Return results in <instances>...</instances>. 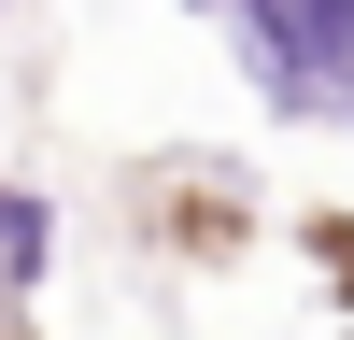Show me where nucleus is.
Here are the masks:
<instances>
[{"label": "nucleus", "instance_id": "obj_1", "mask_svg": "<svg viewBox=\"0 0 354 340\" xmlns=\"http://www.w3.org/2000/svg\"><path fill=\"white\" fill-rule=\"evenodd\" d=\"M213 15L241 28V71L270 113H298V128L354 113V0H213Z\"/></svg>", "mask_w": 354, "mask_h": 340}, {"label": "nucleus", "instance_id": "obj_2", "mask_svg": "<svg viewBox=\"0 0 354 340\" xmlns=\"http://www.w3.org/2000/svg\"><path fill=\"white\" fill-rule=\"evenodd\" d=\"M43 255H57V198H43V185H0V283L28 298V283H43Z\"/></svg>", "mask_w": 354, "mask_h": 340}]
</instances>
